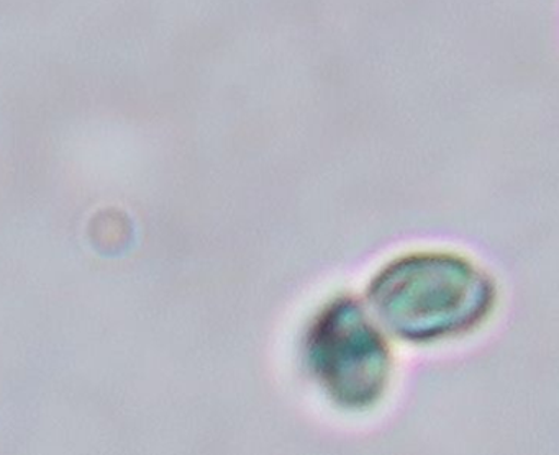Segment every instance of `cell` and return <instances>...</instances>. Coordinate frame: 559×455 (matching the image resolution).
<instances>
[{"label": "cell", "mask_w": 559, "mask_h": 455, "mask_svg": "<svg viewBox=\"0 0 559 455\" xmlns=\"http://www.w3.org/2000/svg\"><path fill=\"white\" fill-rule=\"evenodd\" d=\"M382 324L401 339H443L477 326L492 308L489 278L466 259L438 252L404 255L369 288Z\"/></svg>", "instance_id": "obj_1"}, {"label": "cell", "mask_w": 559, "mask_h": 455, "mask_svg": "<svg viewBox=\"0 0 559 455\" xmlns=\"http://www.w3.org/2000/svg\"><path fill=\"white\" fill-rule=\"evenodd\" d=\"M309 360L323 390L346 408L378 402L391 376L384 339L348 298L333 301L317 318L309 336Z\"/></svg>", "instance_id": "obj_2"}]
</instances>
